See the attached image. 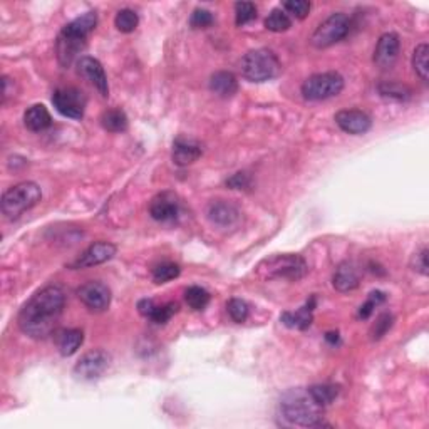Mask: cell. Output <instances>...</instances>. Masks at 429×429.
Masks as SVG:
<instances>
[{
  "mask_svg": "<svg viewBox=\"0 0 429 429\" xmlns=\"http://www.w3.org/2000/svg\"><path fill=\"white\" fill-rule=\"evenodd\" d=\"M101 125L109 133H122L127 130V116L122 109H108L103 113Z\"/></svg>",
  "mask_w": 429,
  "mask_h": 429,
  "instance_id": "cell-26",
  "label": "cell"
},
{
  "mask_svg": "<svg viewBox=\"0 0 429 429\" xmlns=\"http://www.w3.org/2000/svg\"><path fill=\"white\" fill-rule=\"evenodd\" d=\"M109 364H111V355L106 350H91V353L84 354L77 360L74 374L82 381H94V379H99L108 371Z\"/></svg>",
  "mask_w": 429,
  "mask_h": 429,
  "instance_id": "cell-9",
  "label": "cell"
},
{
  "mask_svg": "<svg viewBox=\"0 0 429 429\" xmlns=\"http://www.w3.org/2000/svg\"><path fill=\"white\" fill-rule=\"evenodd\" d=\"M241 76L250 82H267L280 74L282 64L277 54L270 49H253L248 51L240 62Z\"/></svg>",
  "mask_w": 429,
  "mask_h": 429,
  "instance_id": "cell-3",
  "label": "cell"
},
{
  "mask_svg": "<svg viewBox=\"0 0 429 429\" xmlns=\"http://www.w3.org/2000/svg\"><path fill=\"white\" fill-rule=\"evenodd\" d=\"M210 299H212V295L208 294V290H205L203 287H190V289H186L185 292V300L186 304H188L190 309L193 310H205L207 309V305L210 304Z\"/></svg>",
  "mask_w": 429,
  "mask_h": 429,
  "instance_id": "cell-29",
  "label": "cell"
},
{
  "mask_svg": "<svg viewBox=\"0 0 429 429\" xmlns=\"http://www.w3.org/2000/svg\"><path fill=\"white\" fill-rule=\"evenodd\" d=\"M149 214L161 223L176 222L178 214H180V205H178L175 195L161 193L154 196L151 205H149Z\"/></svg>",
  "mask_w": 429,
  "mask_h": 429,
  "instance_id": "cell-17",
  "label": "cell"
},
{
  "mask_svg": "<svg viewBox=\"0 0 429 429\" xmlns=\"http://www.w3.org/2000/svg\"><path fill=\"white\" fill-rule=\"evenodd\" d=\"M344 89V77L339 72H319L307 77L302 84V96L307 101H324L339 96Z\"/></svg>",
  "mask_w": 429,
  "mask_h": 429,
  "instance_id": "cell-6",
  "label": "cell"
},
{
  "mask_svg": "<svg viewBox=\"0 0 429 429\" xmlns=\"http://www.w3.org/2000/svg\"><path fill=\"white\" fill-rule=\"evenodd\" d=\"M360 284V272L354 262H342L332 273V285L339 292L355 290Z\"/></svg>",
  "mask_w": 429,
  "mask_h": 429,
  "instance_id": "cell-18",
  "label": "cell"
},
{
  "mask_svg": "<svg viewBox=\"0 0 429 429\" xmlns=\"http://www.w3.org/2000/svg\"><path fill=\"white\" fill-rule=\"evenodd\" d=\"M336 125L348 135H366L372 127V120L360 109H342L336 114Z\"/></svg>",
  "mask_w": 429,
  "mask_h": 429,
  "instance_id": "cell-13",
  "label": "cell"
},
{
  "mask_svg": "<svg viewBox=\"0 0 429 429\" xmlns=\"http://www.w3.org/2000/svg\"><path fill=\"white\" fill-rule=\"evenodd\" d=\"M314 307H316V297H310V300H307V304H305L304 307L295 310V312L282 314L280 322L290 328L305 331L314 321Z\"/></svg>",
  "mask_w": 429,
  "mask_h": 429,
  "instance_id": "cell-20",
  "label": "cell"
},
{
  "mask_svg": "<svg viewBox=\"0 0 429 429\" xmlns=\"http://www.w3.org/2000/svg\"><path fill=\"white\" fill-rule=\"evenodd\" d=\"M42 198V190L34 181H22L8 188L2 196V213L8 220H17Z\"/></svg>",
  "mask_w": 429,
  "mask_h": 429,
  "instance_id": "cell-5",
  "label": "cell"
},
{
  "mask_svg": "<svg viewBox=\"0 0 429 429\" xmlns=\"http://www.w3.org/2000/svg\"><path fill=\"white\" fill-rule=\"evenodd\" d=\"M210 91L217 94L218 98H234L236 91H239V81H236L234 72L218 71L210 77Z\"/></svg>",
  "mask_w": 429,
  "mask_h": 429,
  "instance_id": "cell-21",
  "label": "cell"
},
{
  "mask_svg": "<svg viewBox=\"0 0 429 429\" xmlns=\"http://www.w3.org/2000/svg\"><path fill=\"white\" fill-rule=\"evenodd\" d=\"M284 11L290 16H294L295 19H305L310 12V2L307 0H289L284 4Z\"/></svg>",
  "mask_w": 429,
  "mask_h": 429,
  "instance_id": "cell-38",
  "label": "cell"
},
{
  "mask_svg": "<svg viewBox=\"0 0 429 429\" xmlns=\"http://www.w3.org/2000/svg\"><path fill=\"white\" fill-rule=\"evenodd\" d=\"M86 47V39L76 38V35L67 34V32L61 30L56 40V54L57 61L62 67H69L74 59L84 51Z\"/></svg>",
  "mask_w": 429,
  "mask_h": 429,
  "instance_id": "cell-15",
  "label": "cell"
},
{
  "mask_svg": "<svg viewBox=\"0 0 429 429\" xmlns=\"http://www.w3.org/2000/svg\"><path fill=\"white\" fill-rule=\"evenodd\" d=\"M227 310H228V316L231 317V321L236 324L245 322L246 319H248V304L245 302V300L241 299H230L227 304Z\"/></svg>",
  "mask_w": 429,
  "mask_h": 429,
  "instance_id": "cell-34",
  "label": "cell"
},
{
  "mask_svg": "<svg viewBox=\"0 0 429 429\" xmlns=\"http://www.w3.org/2000/svg\"><path fill=\"white\" fill-rule=\"evenodd\" d=\"M257 19V6L253 2H236L235 4V22L236 25H246Z\"/></svg>",
  "mask_w": 429,
  "mask_h": 429,
  "instance_id": "cell-33",
  "label": "cell"
},
{
  "mask_svg": "<svg viewBox=\"0 0 429 429\" xmlns=\"http://www.w3.org/2000/svg\"><path fill=\"white\" fill-rule=\"evenodd\" d=\"M250 185H252V178L248 173H235L234 176L227 180V186L231 190H246L250 188Z\"/></svg>",
  "mask_w": 429,
  "mask_h": 429,
  "instance_id": "cell-41",
  "label": "cell"
},
{
  "mask_svg": "<svg viewBox=\"0 0 429 429\" xmlns=\"http://www.w3.org/2000/svg\"><path fill=\"white\" fill-rule=\"evenodd\" d=\"M392 324H394V317H392V314H389V312L381 314V316L376 319V322H374V326L371 328V339L381 341L382 337L389 332Z\"/></svg>",
  "mask_w": 429,
  "mask_h": 429,
  "instance_id": "cell-35",
  "label": "cell"
},
{
  "mask_svg": "<svg viewBox=\"0 0 429 429\" xmlns=\"http://www.w3.org/2000/svg\"><path fill=\"white\" fill-rule=\"evenodd\" d=\"M24 125L32 133H40L52 125L51 113L44 104H34L24 113Z\"/></svg>",
  "mask_w": 429,
  "mask_h": 429,
  "instance_id": "cell-22",
  "label": "cell"
},
{
  "mask_svg": "<svg viewBox=\"0 0 429 429\" xmlns=\"http://www.w3.org/2000/svg\"><path fill=\"white\" fill-rule=\"evenodd\" d=\"M350 30V19L345 13L337 12L327 17L321 25L314 30L312 38H310V44L317 49L331 47L337 42H341Z\"/></svg>",
  "mask_w": 429,
  "mask_h": 429,
  "instance_id": "cell-7",
  "label": "cell"
},
{
  "mask_svg": "<svg viewBox=\"0 0 429 429\" xmlns=\"http://www.w3.org/2000/svg\"><path fill=\"white\" fill-rule=\"evenodd\" d=\"M411 268H413L414 272L421 273V275H428L429 265H428V248H426V246L413 255V258H411Z\"/></svg>",
  "mask_w": 429,
  "mask_h": 429,
  "instance_id": "cell-40",
  "label": "cell"
},
{
  "mask_svg": "<svg viewBox=\"0 0 429 429\" xmlns=\"http://www.w3.org/2000/svg\"><path fill=\"white\" fill-rule=\"evenodd\" d=\"M77 72L88 79L91 84L98 89V93L103 96V98H108L109 96V86H108V77L106 72H104L103 64L98 61V59L84 56L77 61Z\"/></svg>",
  "mask_w": 429,
  "mask_h": 429,
  "instance_id": "cell-14",
  "label": "cell"
},
{
  "mask_svg": "<svg viewBox=\"0 0 429 429\" xmlns=\"http://www.w3.org/2000/svg\"><path fill=\"white\" fill-rule=\"evenodd\" d=\"M138 24V13L131 11V8H121V11L116 13V19H114V25H116V29L122 32V34H131V32H135Z\"/></svg>",
  "mask_w": 429,
  "mask_h": 429,
  "instance_id": "cell-30",
  "label": "cell"
},
{
  "mask_svg": "<svg viewBox=\"0 0 429 429\" xmlns=\"http://www.w3.org/2000/svg\"><path fill=\"white\" fill-rule=\"evenodd\" d=\"M52 104L59 114L69 120H82L86 109V96L76 88H61L52 94Z\"/></svg>",
  "mask_w": 429,
  "mask_h": 429,
  "instance_id": "cell-8",
  "label": "cell"
},
{
  "mask_svg": "<svg viewBox=\"0 0 429 429\" xmlns=\"http://www.w3.org/2000/svg\"><path fill=\"white\" fill-rule=\"evenodd\" d=\"M429 45L428 44H419L414 49L413 54V67L419 76V79L423 82H428L429 79Z\"/></svg>",
  "mask_w": 429,
  "mask_h": 429,
  "instance_id": "cell-28",
  "label": "cell"
},
{
  "mask_svg": "<svg viewBox=\"0 0 429 429\" xmlns=\"http://www.w3.org/2000/svg\"><path fill=\"white\" fill-rule=\"evenodd\" d=\"M96 25H98V13L86 12L81 17H77V19L71 21L69 24L64 25L62 30L71 35H76V38L88 39V35L96 29Z\"/></svg>",
  "mask_w": 429,
  "mask_h": 429,
  "instance_id": "cell-23",
  "label": "cell"
},
{
  "mask_svg": "<svg viewBox=\"0 0 429 429\" xmlns=\"http://www.w3.org/2000/svg\"><path fill=\"white\" fill-rule=\"evenodd\" d=\"M116 245L109 244V241H98V244L89 245L88 248L71 263V268H89L101 265L104 262H109V260L116 255Z\"/></svg>",
  "mask_w": 429,
  "mask_h": 429,
  "instance_id": "cell-12",
  "label": "cell"
},
{
  "mask_svg": "<svg viewBox=\"0 0 429 429\" xmlns=\"http://www.w3.org/2000/svg\"><path fill=\"white\" fill-rule=\"evenodd\" d=\"M322 409L307 389H290L280 399V413L289 424L300 428H321L327 426L322 421Z\"/></svg>",
  "mask_w": 429,
  "mask_h": 429,
  "instance_id": "cell-2",
  "label": "cell"
},
{
  "mask_svg": "<svg viewBox=\"0 0 429 429\" xmlns=\"http://www.w3.org/2000/svg\"><path fill=\"white\" fill-rule=\"evenodd\" d=\"M180 273H181V268L178 267L176 263L164 262L153 270V282L158 285L166 284V282L175 280L176 277H180Z\"/></svg>",
  "mask_w": 429,
  "mask_h": 429,
  "instance_id": "cell-32",
  "label": "cell"
},
{
  "mask_svg": "<svg viewBox=\"0 0 429 429\" xmlns=\"http://www.w3.org/2000/svg\"><path fill=\"white\" fill-rule=\"evenodd\" d=\"M213 13L207 8H195L190 17V25L193 29H207L213 24Z\"/></svg>",
  "mask_w": 429,
  "mask_h": 429,
  "instance_id": "cell-39",
  "label": "cell"
},
{
  "mask_svg": "<svg viewBox=\"0 0 429 429\" xmlns=\"http://www.w3.org/2000/svg\"><path fill=\"white\" fill-rule=\"evenodd\" d=\"M154 305H156V304H154V300H151V299H143V300H139V302H138V310H139L141 316H144V317H149V316H151Z\"/></svg>",
  "mask_w": 429,
  "mask_h": 429,
  "instance_id": "cell-42",
  "label": "cell"
},
{
  "mask_svg": "<svg viewBox=\"0 0 429 429\" xmlns=\"http://www.w3.org/2000/svg\"><path fill=\"white\" fill-rule=\"evenodd\" d=\"M82 342H84V332L81 328H67V331L61 332L57 339V348L64 358H69V355L76 354L77 349L81 348Z\"/></svg>",
  "mask_w": 429,
  "mask_h": 429,
  "instance_id": "cell-24",
  "label": "cell"
},
{
  "mask_svg": "<svg viewBox=\"0 0 429 429\" xmlns=\"http://www.w3.org/2000/svg\"><path fill=\"white\" fill-rule=\"evenodd\" d=\"M399 35L396 34V32H386V34H382L377 40L376 51H374V64L382 71L392 69L399 57Z\"/></svg>",
  "mask_w": 429,
  "mask_h": 429,
  "instance_id": "cell-11",
  "label": "cell"
},
{
  "mask_svg": "<svg viewBox=\"0 0 429 429\" xmlns=\"http://www.w3.org/2000/svg\"><path fill=\"white\" fill-rule=\"evenodd\" d=\"M326 339L331 342V344H337V342H339V334H337V332H327Z\"/></svg>",
  "mask_w": 429,
  "mask_h": 429,
  "instance_id": "cell-43",
  "label": "cell"
},
{
  "mask_svg": "<svg viewBox=\"0 0 429 429\" xmlns=\"http://www.w3.org/2000/svg\"><path fill=\"white\" fill-rule=\"evenodd\" d=\"M386 300V294L381 290H374L369 294L367 302L364 305H360L359 309V319H367L371 314L374 312V309L377 307V305H381Z\"/></svg>",
  "mask_w": 429,
  "mask_h": 429,
  "instance_id": "cell-37",
  "label": "cell"
},
{
  "mask_svg": "<svg viewBox=\"0 0 429 429\" xmlns=\"http://www.w3.org/2000/svg\"><path fill=\"white\" fill-rule=\"evenodd\" d=\"M176 312H178V305L175 302L154 305L151 316H149L148 319H151L154 324H166L173 316H175Z\"/></svg>",
  "mask_w": 429,
  "mask_h": 429,
  "instance_id": "cell-36",
  "label": "cell"
},
{
  "mask_svg": "<svg viewBox=\"0 0 429 429\" xmlns=\"http://www.w3.org/2000/svg\"><path fill=\"white\" fill-rule=\"evenodd\" d=\"M208 220L217 227H234L240 220V210L234 203L225 202V200H217L208 205L207 210Z\"/></svg>",
  "mask_w": 429,
  "mask_h": 429,
  "instance_id": "cell-16",
  "label": "cell"
},
{
  "mask_svg": "<svg viewBox=\"0 0 429 429\" xmlns=\"http://www.w3.org/2000/svg\"><path fill=\"white\" fill-rule=\"evenodd\" d=\"M66 305V294L59 285L35 292L17 316L19 328L32 339H45L56 331Z\"/></svg>",
  "mask_w": 429,
  "mask_h": 429,
  "instance_id": "cell-1",
  "label": "cell"
},
{
  "mask_svg": "<svg viewBox=\"0 0 429 429\" xmlns=\"http://www.w3.org/2000/svg\"><path fill=\"white\" fill-rule=\"evenodd\" d=\"M77 297L93 312H104L111 304V290L103 282L91 280L77 289Z\"/></svg>",
  "mask_w": 429,
  "mask_h": 429,
  "instance_id": "cell-10",
  "label": "cell"
},
{
  "mask_svg": "<svg viewBox=\"0 0 429 429\" xmlns=\"http://www.w3.org/2000/svg\"><path fill=\"white\" fill-rule=\"evenodd\" d=\"M265 27L270 32H285L292 27V21L284 8H273L265 19Z\"/></svg>",
  "mask_w": 429,
  "mask_h": 429,
  "instance_id": "cell-31",
  "label": "cell"
},
{
  "mask_svg": "<svg viewBox=\"0 0 429 429\" xmlns=\"http://www.w3.org/2000/svg\"><path fill=\"white\" fill-rule=\"evenodd\" d=\"M379 94L384 99H391V101H408L413 96L408 86L398 81H384L377 86Z\"/></svg>",
  "mask_w": 429,
  "mask_h": 429,
  "instance_id": "cell-25",
  "label": "cell"
},
{
  "mask_svg": "<svg viewBox=\"0 0 429 429\" xmlns=\"http://www.w3.org/2000/svg\"><path fill=\"white\" fill-rule=\"evenodd\" d=\"M307 391L321 408H327V406L334 403L337 396H339V387L334 384H316L307 387Z\"/></svg>",
  "mask_w": 429,
  "mask_h": 429,
  "instance_id": "cell-27",
  "label": "cell"
},
{
  "mask_svg": "<svg viewBox=\"0 0 429 429\" xmlns=\"http://www.w3.org/2000/svg\"><path fill=\"white\" fill-rule=\"evenodd\" d=\"M202 156V146L193 139L176 138L173 143V161L178 166H188Z\"/></svg>",
  "mask_w": 429,
  "mask_h": 429,
  "instance_id": "cell-19",
  "label": "cell"
},
{
  "mask_svg": "<svg viewBox=\"0 0 429 429\" xmlns=\"http://www.w3.org/2000/svg\"><path fill=\"white\" fill-rule=\"evenodd\" d=\"M307 262L295 253L273 255L258 263L257 275L263 280H275V278H285V280H300L307 275Z\"/></svg>",
  "mask_w": 429,
  "mask_h": 429,
  "instance_id": "cell-4",
  "label": "cell"
}]
</instances>
